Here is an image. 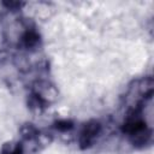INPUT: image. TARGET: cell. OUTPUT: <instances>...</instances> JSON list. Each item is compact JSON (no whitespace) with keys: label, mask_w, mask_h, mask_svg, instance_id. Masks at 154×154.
<instances>
[{"label":"cell","mask_w":154,"mask_h":154,"mask_svg":"<svg viewBox=\"0 0 154 154\" xmlns=\"http://www.w3.org/2000/svg\"><path fill=\"white\" fill-rule=\"evenodd\" d=\"M100 128H101L100 124L95 120H91L84 125V128L81 132V137H79V143H81L82 148H87V147L91 146L95 137L100 132Z\"/></svg>","instance_id":"cell-1"},{"label":"cell","mask_w":154,"mask_h":154,"mask_svg":"<svg viewBox=\"0 0 154 154\" xmlns=\"http://www.w3.org/2000/svg\"><path fill=\"white\" fill-rule=\"evenodd\" d=\"M10 154H22V146H17L14 148V150L12 153H10Z\"/></svg>","instance_id":"cell-4"},{"label":"cell","mask_w":154,"mask_h":154,"mask_svg":"<svg viewBox=\"0 0 154 154\" xmlns=\"http://www.w3.org/2000/svg\"><path fill=\"white\" fill-rule=\"evenodd\" d=\"M23 42H24L25 47H34L38 42V36L34 31H28L23 36Z\"/></svg>","instance_id":"cell-2"},{"label":"cell","mask_w":154,"mask_h":154,"mask_svg":"<svg viewBox=\"0 0 154 154\" xmlns=\"http://www.w3.org/2000/svg\"><path fill=\"white\" fill-rule=\"evenodd\" d=\"M55 128L58 130H69L72 128V123L67 122V120H60V122L55 123Z\"/></svg>","instance_id":"cell-3"}]
</instances>
